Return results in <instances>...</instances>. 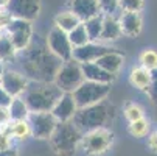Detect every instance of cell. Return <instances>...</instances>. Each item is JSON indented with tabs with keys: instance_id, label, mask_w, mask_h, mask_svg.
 Here are the masks:
<instances>
[{
	"instance_id": "d4e9b609",
	"label": "cell",
	"mask_w": 157,
	"mask_h": 156,
	"mask_svg": "<svg viewBox=\"0 0 157 156\" xmlns=\"http://www.w3.org/2000/svg\"><path fill=\"white\" fill-rule=\"evenodd\" d=\"M16 49L11 44L10 38L6 34L0 36V62H10L13 59H16Z\"/></svg>"
},
{
	"instance_id": "44dd1931",
	"label": "cell",
	"mask_w": 157,
	"mask_h": 156,
	"mask_svg": "<svg viewBox=\"0 0 157 156\" xmlns=\"http://www.w3.org/2000/svg\"><path fill=\"white\" fill-rule=\"evenodd\" d=\"M129 80H131L132 86H136L137 89H140L143 92H148L149 86H151V72L143 67H136L131 70Z\"/></svg>"
},
{
	"instance_id": "8d00e7d4",
	"label": "cell",
	"mask_w": 157,
	"mask_h": 156,
	"mask_svg": "<svg viewBox=\"0 0 157 156\" xmlns=\"http://www.w3.org/2000/svg\"><path fill=\"white\" fill-rule=\"evenodd\" d=\"M148 144H149V147H151V150H152V151H157V131H154L152 134L149 136Z\"/></svg>"
},
{
	"instance_id": "3957f363",
	"label": "cell",
	"mask_w": 157,
	"mask_h": 156,
	"mask_svg": "<svg viewBox=\"0 0 157 156\" xmlns=\"http://www.w3.org/2000/svg\"><path fill=\"white\" fill-rule=\"evenodd\" d=\"M112 117H114V106L103 100L92 106L78 109L70 122L75 125V128L81 134H86L89 131L104 128V125L109 120H112Z\"/></svg>"
},
{
	"instance_id": "30bf717a",
	"label": "cell",
	"mask_w": 157,
	"mask_h": 156,
	"mask_svg": "<svg viewBox=\"0 0 157 156\" xmlns=\"http://www.w3.org/2000/svg\"><path fill=\"white\" fill-rule=\"evenodd\" d=\"M27 122L31 130V136L37 139H50L58 125V120L52 113H30Z\"/></svg>"
},
{
	"instance_id": "f546056e",
	"label": "cell",
	"mask_w": 157,
	"mask_h": 156,
	"mask_svg": "<svg viewBox=\"0 0 157 156\" xmlns=\"http://www.w3.org/2000/svg\"><path fill=\"white\" fill-rule=\"evenodd\" d=\"M124 116L129 122H136L139 119H143V109L136 103H128L124 106Z\"/></svg>"
},
{
	"instance_id": "5bb4252c",
	"label": "cell",
	"mask_w": 157,
	"mask_h": 156,
	"mask_svg": "<svg viewBox=\"0 0 157 156\" xmlns=\"http://www.w3.org/2000/svg\"><path fill=\"white\" fill-rule=\"evenodd\" d=\"M76 111H78V106L73 100V95L62 94L50 113L53 114V117L58 122H70L73 119V116L76 114Z\"/></svg>"
},
{
	"instance_id": "7402d4cb",
	"label": "cell",
	"mask_w": 157,
	"mask_h": 156,
	"mask_svg": "<svg viewBox=\"0 0 157 156\" xmlns=\"http://www.w3.org/2000/svg\"><path fill=\"white\" fill-rule=\"evenodd\" d=\"M3 130L13 139L17 141H25L31 136V130L27 120H20V122H10L6 126H3Z\"/></svg>"
},
{
	"instance_id": "6da1fadb",
	"label": "cell",
	"mask_w": 157,
	"mask_h": 156,
	"mask_svg": "<svg viewBox=\"0 0 157 156\" xmlns=\"http://www.w3.org/2000/svg\"><path fill=\"white\" fill-rule=\"evenodd\" d=\"M20 53L22 69L30 81L37 83H53L55 77L62 66V61L56 58L47 47L45 41H33Z\"/></svg>"
},
{
	"instance_id": "60d3db41",
	"label": "cell",
	"mask_w": 157,
	"mask_h": 156,
	"mask_svg": "<svg viewBox=\"0 0 157 156\" xmlns=\"http://www.w3.org/2000/svg\"><path fill=\"white\" fill-rule=\"evenodd\" d=\"M2 34H3V33H2V30H0V36H2Z\"/></svg>"
},
{
	"instance_id": "1f68e13d",
	"label": "cell",
	"mask_w": 157,
	"mask_h": 156,
	"mask_svg": "<svg viewBox=\"0 0 157 156\" xmlns=\"http://www.w3.org/2000/svg\"><path fill=\"white\" fill-rule=\"evenodd\" d=\"M11 147H14V139L3 128H0V150H6V148H11Z\"/></svg>"
},
{
	"instance_id": "9a60e30c",
	"label": "cell",
	"mask_w": 157,
	"mask_h": 156,
	"mask_svg": "<svg viewBox=\"0 0 157 156\" xmlns=\"http://www.w3.org/2000/svg\"><path fill=\"white\" fill-rule=\"evenodd\" d=\"M69 6H70V11H72L81 22L90 19V17H94V16L101 14L97 0H70Z\"/></svg>"
},
{
	"instance_id": "277c9868",
	"label": "cell",
	"mask_w": 157,
	"mask_h": 156,
	"mask_svg": "<svg viewBox=\"0 0 157 156\" xmlns=\"http://www.w3.org/2000/svg\"><path fill=\"white\" fill-rule=\"evenodd\" d=\"M82 134L75 128L72 122H58L55 131L50 136L52 148L59 156H73Z\"/></svg>"
},
{
	"instance_id": "5b68a950",
	"label": "cell",
	"mask_w": 157,
	"mask_h": 156,
	"mask_svg": "<svg viewBox=\"0 0 157 156\" xmlns=\"http://www.w3.org/2000/svg\"><path fill=\"white\" fill-rule=\"evenodd\" d=\"M109 92H110V84L92 83V81L84 80L82 84L72 92V95L78 109H81V108H87V106H92L95 103L106 100Z\"/></svg>"
},
{
	"instance_id": "ac0fdd59",
	"label": "cell",
	"mask_w": 157,
	"mask_h": 156,
	"mask_svg": "<svg viewBox=\"0 0 157 156\" xmlns=\"http://www.w3.org/2000/svg\"><path fill=\"white\" fill-rule=\"evenodd\" d=\"M123 61H124V56L115 50H112L103 56H100L95 64L98 67H101L103 70H106L107 74H112V75H117V72L120 70V67L123 66Z\"/></svg>"
},
{
	"instance_id": "f35d334b",
	"label": "cell",
	"mask_w": 157,
	"mask_h": 156,
	"mask_svg": "<svg viewBox=\"0 0 157 156\" xmlns=\"http://www.w3.org/2000/svg\"><path fill=\"white\" fill-rule=\"evenodd\" d=\"M10 3V0H0V10H3L6 8V5Z\"/></svg>"
},
{
	"instance_id": "f1b7e54d",
	"label": "cell",
	"mask_w": 157,
	"mask_h": 156,
	"mask_svg": "<svg viewBox=\"0 0 157 156\" xmlns=\"http://www.w3.org/2000/svg\"><path fill=\"white\" fill-rule=\"evenodd\" d=\"M145 0H118V8L123 13H140Z\"/></svg>"
},
{
	"instance_id": "ffe728a7",
	"label": "cell",
	"mask_w": 157,
	"mask_h": 156,
	"mask_svg": "<svg viewBox=\"0 0 157 156\" xmlns=\"http://www.w3.org/2000/svg\"><path fill=\"white\" fill-rule=\"evenodd\" d=\"M81 24V20L69 10V11H64V13H59L56 17H55V27L59 28L61 31L69 34L73 28H76L78 25Z\"/></svg>"
},
{
	"instance_id": "52a82bcc",
	"label": "cell",
	"mask_w": 157,
	"mask_h": 156,
	"mask_svg": "<svg viewBox=\"0 0 157 156\" xmlns=\"http://www.w3.org/2000/svg\"><path fill=\"white\" fill-rule=\"evenodd\" d=\"M112 141H114V133L106 128H98L82 134L78 147H81L87 154H101L107 151V148L112 145Z\"/></svg>"
},
{
	"instance_id": "7a4b0ae2",
	"label": "cell",
	"mask_w": 157,
	"mask_h": 156,
	"mask_svg": "<svg viewBox=\"0 0 157 156\" xmlns=\"http://www.w3.org/2000/svg\"><path fill=\"white\" fill-rule=\"evenodd\" d=\"M61 95L62 92L55 86V83L30 81L20 98L25 102L30 113H50Z\"/></svg>"
},
{
	"instance_id": "603a6c76",
	"label": "cell",
	"mask_w": 157,
	"mask_h": 156,
	"mask_svg": "<svg viewBox=\"0 0 157 156\" xmlns=\"http://www.w3.org/2000/svg\"><path fill=\"white\" fill-rule=\"evenodd\" d=\"M8 111H10V119L11 122H20V120H27L28 116H30V111L25 105V102L22 100L20 97H16L11 100L10 106H8Z\"/></svg>"
},
{
	"instance_id": "d6a6232c",
	"label": "cell",
	"mask_w": 157,
	"mask_h": 156,
	"mask_svg": "<svg viewBox=\"0 0 157 156\" xmlns=\"http://www.w3.org/2000/svg\"><path fill=\"white\" fill-rule=\"evenodd\" d=\"M148 94H149L151 98L157 103V69L151 72V86H149Z\"/></svg>"
},
{
	"instance_id": "836d02e7",
	"label": "cell",
	"mask_w": 157,
	"mask_h": 156,
	"mask_svg": "<svg viewBox=\"0 0 157 156\" xmlns=\"http://www.w3.org/2000/svg\"><path fill=\"white\" fill-rule=\"evenodd\" d=\"M13 22V16L3 8V10H0V30H6L8 25Z\"/></svg>"
},
{
	"instance_id": "cb8c5ba5",
	"label": "cell",
	"mask_w": 157,
	"mask_h": 156,
	"mask_svg": "<svg viewBox=\"0 0 157 156\" xmlns=\"http://www.w3.org/2000/svg\"><path fill=\"white\" fill-rule=\"evenodd\" d=\"M82 25L86 28L87 38L90 42H98L101 36V27H103V14L94 16L90 19H87L82 22Z\"/></svg>"
},
{
	"instance_id": "d6986e66",
	"label": "cell",
	"mask_w": 157,
	"mask_h": 156,
	"mask_svg": "<svg viewBox=\"0 0 157 156\" xmlns=\"http://www.w3.org/2000/svg\"><path fill=\"white\" fill-rule=\"evenodd\" d=\"M121 36V30H120V24L118 19L115 16H104L103 14V27H101V36L100 41H117Z\"/></svg>"
},
{
	"instance_id": "74e56055",
	"label": "cell",
	"mask_w": 157,
	"mask_h": 156,
	"mask_svg": "<svg viewBox=\"0 0 157 156\" xmlns=\"http://www.w3.org/2000/svg\"><path fill=\"white\" fill-rule=\"evenodd\" d=\"M0 156H17V150L16 147L6 148V150H0Z\"/></svg>"
},
{
	"instance_id": "e575fe53",
	"label": "cell",
	"mask_w": 157,
	"mask_h": 156,
	"mask_svg": "<svg viewBox=\"0 0 157 156\" xmlns=\"http://www.w3.org/2000/svg\"><path fill=\"white\" fill-rule=\"evenodd\" d=\"M11 100H13V97L5 91L3 87H0V108H8Z\"/></svg>"
},
{
	"instance_id": "9c48e42d",
	"label": "cell",
	"mask_w": 157,
	"mask_h": 156,
	"mask_svg": "<svg viewBox=\"0 0 157 156\" xmlns=\"http://www.w3.org/2000/svg\"><path fill=\"white\" fill-rule=\"evenodd\" d=\"M45 44H47V47L48 50L56 56L59 58L62 62H67V61H70L72 59V52H73V47H72V44L69 41V36H67V33L61 31L59 28L53 27L47 38H45Z\"/></svg>"
},
{
	"instance_id": "83f0119b",
	"label": "cell",
	"mask_w": 157,
	"mask_h": 156,
	"mask_svg": "<svg viewBox=\"0 0 157 156\" xmlns=\"http://www.w3.org/2000/svg\"><path fill=\"white\" fill-rule=\"evenodd\" d=\"M148 131H149V122L145 119H139L129 123V133L134 138H143L148 134Z\"/></svg>"
},
{
	"instance_id": "e0dca14e",
	"label": "cell",
	"mask_w": 157,
	"mask_h": 156,
	"mask_svg": "<svg viewBox=\"0 0 157 156\" xmlns=\"http://www.w3.org/2000/svg\"><path fill=\"white\" fill-rule=\"evenodd\" d=\"M118 24H120L121 34L134 38L140 34L143 22H142L140 13H123L118 17Z\"/></svg>"
},
{
	"instance_id": "d590c367",
	"label": "cell",
	"mask_w": 157,
	"mask_h": 156,
	"mask_svg": "<svg viewBox=\"0 0 157 156\" xmlns=\"http://www.w3.org/2000/svg\"><path fill=\"white\" fill-rule=\"evenodd\" d=\"M10 122H11V119H10V111H8V108H0V128L6 126Z\"/></svg>"
},
{
	"instance_id": "7c38bea8",
	"label": "cell",
	"mask_w": 157,
	"mask_h": 156,
	"mask_svg": "<svg viewBox=\"0 0 157 156\" xmlns=\"http://www.w3.org/2000/svg\"><path fill=\"white\" fill-rule=\"evenodd\" d=\"M28 83L30 80L25 75H22L16 70H3L2 78H0V87H3L13 98L20 97L24 94Z\"/></svg>"
},
{
	"instance_id": "8992f818",
	"label": "cell",
	"mask_w": 157,
	"mask_h": 156,
	"mask_svg": "<svg viewBox=\"0 0 157 156\" xmlns=\"http://www.w3.org/2000/svg\"><path fill=\"white\" fill-rule=\"evenodd\" d=\"M82 81L84 77L81 72V64L70 59L67 62H62L53 83L62 94H72L75 89H78L82 84Z\"/></svg>"
},
{
	"instance_id": "b9f144b4",
	"label": "cell",
	"mask_w": 157,
	"mask_h": 156,
	"mask_svg": "<svg viewBox=\"0 0 157 156\" xmlns=\"http://www.w3.org/2000/svg\"><path fill=\"white\" fill-rule=\"evenodd\" d=\"M0 69H2V62H0Z\"/></svg>"
},
{
	"instance_id": "4fadbf2b",
	"label": "cell",
	"mask_w": 157,
	"mask_h": 156,
	"mask_svg": "<svg viewBox=\"0 0 157 156\" xmlns=\"http://www.w3.org/2000/svg\"><path fill=\"white\" fill-rule=\"evenodd\" d=\"M114 49H109L103 44L98 42H87L86 46L76 47L72 52V59L79 62V64H86V62H95L100 56L112 52Z\"/></svg>"
},
{
	"instance_id": "ab89813d",
	"label": "cell",
	"mask_w": 157,
	"mask_h": 156,
	"mask_svg": "<svg viewBox=\"0 0 157 156\" xmlns=\"http://www.w3.org/2000/svg\"><path fill=\"white\" fill-rule=\"evenodd\" d=\"M2 72H3V69H0V78H2Z\"/></svg>"
},
{
	"instance_id": "2e32d148",
	"label": "cell",
	"mask_w": 157,
	"mask_h": 156,
	"mask_svg": "<svg viewBox=\"0 0 157 156\" xmlns=\"http://www.w3.org/2000/svg\"><path fill=\"white\" fill-rule=\"evenodd\" d=\"M81 72L86 81H92V83H101V84H110L115 80V75L107 74L95 62H86L81 64Z\"/></svg>"
},
{
	"instance_id": "4316f807",
	"label": "cell",
	"mask_w": 157,
	"mask_h": 156,
	"mask_svg": "<svg viewBox=\"0 0 157 156\" xmlns=\"http://www.w3.org/2000/svg\"><path fill=\"white\" fill-rule=\"evenodd\" d=\"M140 62L142 67L152 72L157 69V52L155 50H143L140 55Z\"/></svg>"
},
{
	"instance_id": "484cf974",
	"label": "cell",
	"mask_w": 157,
	"mask_h": 156,
	"mask_svg": "<svg viewBox=\"0 0 157 156\" xmlns=\"http://www.w3.org/2000/svg\"><path fill=\"white\" fill-rule=\"evenodd\" d=\"M67 36H69V41H70V44H72L73 49L81 47V46H86L87 42H90V41H89V38H87V33H86V28H84V25H82V22H81L76 28H73Z\"/></svg>"
},
{
	"instance_id": "8fae6325",
	"label": "cell",
	"mask_w": 157,
	"mask_h": 156,
	"mask_svg": "<svg viewBox=\"0 0 157 156\" xmlns=\"http://www.w3.org/2000/svg\"><path fill=\"white\" fill-rule=\"evenodd\" d=\"M5 10L13 19L33 22L40 13V0H10Z\"/></svg>"
},
{
	"instance_id": "4dcf8cb0",
	"label": "cell",
	"mask_w": 157,
	"mask_h": 156,
	"mask_svg": "<svg viewBox=\"0 0 157 156\" xmlns=\"http://www.w3.org/2000/svg\"><path fill=\"white\" fill-rule=\"evenodd\" d=\"M100 13L104 16H114V13L118 10V0H97Z\"/></svg>"
},
{
	"instance_id": "ba28073f",
	"label": "cell",
	"mask_w": 157,
	"mask_h": 156,
	"mask_svg": "<svg viewBox=\"0 0 157 156\" xmlns=\"http://www.w3.org/2000/svg\"><path fill=\"white\" fill-rule=\"evenodd\" d=\"M11 44L14 46L16 52H24L33 39V25L31 22L20 20V19H13V22L8 25L6 33H5Z\"/></svg>"
}]
</instances>
